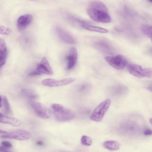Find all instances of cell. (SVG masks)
<instances>
[{
  "mask_svg": "<svg viewBox=\"0 0 152 152\" xmlns=\"http://www.w3.org/2000/svg\"><path fill=\"white\" fill-rule=\"evenodd\" d=\"M81 25L83 28L88 31L102 33H106L108 32L107 29L104 28L91 25L86 23L82 24Z\"/></svg>",
  "mask_w": 152,
  "mask_h": 152,
  "instance_id": "cell-16",
  "label": "cell"
},
{
  "mask_svg": "<svg viewBox=\"0 0 152 152\" xmlns=\"http://www.w3.org/2000/svg\"><path fill=\"white\" fill-rule=\"evenodd\" d=\"M120 145V144L118 142L114 140L106 141L103 143V146L104 148L111 151L119 149Z\"/></svg>",
  "mask_w": 152,
  "mask_h": 152,
  "instance_id": "cell-17",
  "label": "cell"
},
{
  "mask_svg": "<svg viewBox=\"0 0 152 152\" xmlns=\"http://www.w3.org/2000/svg\"><path fill=\"white\" fill-rule=\"evenodd\" d=\"M75 80V78L72 77L66 78L58 80L48 78L43 80L42 81V83L44 86L53 87L67 85L71 83Z\"/></svg>",
  "mask_w": 152,
  "mask_h": 152,
  "instance_id": "cell-10",
  "label": "cell"
},
{
  "mask_svg": "<svg viewBox=\"0 0 152 152\" xmlns=\"http://www.w3.org/2000/svg\"><path fill=\"white\" fill-rule=\"evenodd\" d=\"M11 32V29L9 28L0 25V34L4 35H9Z\"/></svg>",
  "mask_w": 152,
  "mask_h": 152,
  "instance_id": "cell-22",
  "label": "cell"
},
{
  "mask_svg": "<svg viewBox=\"0 0 152 152\" xmlns=\"http://www.w3.org/2000/svg\"><path fill=\"white\" fill-rule=\"evenodd\" d=\"M87 13L92 20L96 22L108 23L111 22V18L108 12L89 8Z\"/></svg>",
  "mask_w": 152,
  "mask_h": 152,
  "instance_id": "cell-5",
  "label": "cell"
},
{
  "mask_svg": "<svg viewBox=\"0 0 152 152\" xmlns=\"http://www.w3.org/2000/svg\"><path fill=\"white\" fill-rule=\"evenodd\" d=\"M0 123L9 124L15 127H18L21 124L20 121L18 119L8 117L0 113Z\"/></svg>",
  "mask_w": 152,
  "mask_h": 152,
  "instance_id": "cell-15",
  "label": "cell"
},
{
  "mask_svg": "<svg viewBox=\"0 0 152 152\" xmlns=\"http://www.w3.org/2000/svg\"><path fill=\"white\" fill-rule=\"evenodd\" d=\"M0 151L3 152H9L7 148L4 147L0 146Z\"/></svg>",
  "mask_w": 152,
  "mask_h": 152,
  "instance_id": "cell-27",
  "label": "cell"
},
{
  "mask_svg": "<svg viewBox=\"0 0 152 152\" xmlns=\"http://www.w3.org/2000/svg\"><path fill=\"white\" fill-rule=\"evenodd\" d=\"M1 143L3 146L7 148H10L12 146V144L8 141H2Z\"/></svg>",
  "mask_w": 152,
  "mask_h": 152,
  "instance_id": "cell-24",
  "label": "cell"
},
{
  "mask_svg": "<svg viewBox=\"0 0 152 152\" xmlns=\"http://www.w3.org/2000/svg\"><path fill=\"white\" fill-rule=\"evenodd\" d=\"M3 99L5 112L6 113H8L10 111V106L7 99L5 96H4Z\"/></svg>",
  "mask_w": 152,
  "mask_h": 152,
  "instance_id": "cell-23",
  "label": "cell"
},
{
  "mask_svg": "<svg viewBox=\"0 0 152 152\" xmlns=\"http://www.w3.org/2000/svg\"><path fill=\"white\" fill-rule=\"evenodd\" d=\"M31 137V134L30 132L22 129L16 130L1 136V138H12L20 140H28Z\"/></svg>",
  "mask_w": 152,
  "mask_h": 152,
  "instance_id": "cell-9",
  "label": "cell"
},
{
  "mask_svg": "<svg viewBox=\"0 0 152 152\" xmlns=\"http://www.w3.org/2000/svg\"><path fill=\"white\" fill-rule=\"evenodd\" d=\"M31 105L36 114L41 118L46 119L50 117L51 112L50 109L44 104L38 102L32 101Z\"/></svg>",
  "mask_w": 152,
  "mask_h": 152,
  "instance_id": "cell-8",
  "label": "cell"
},
{
  "mask_svg": "<svg viewBox=\"0 0 152 152\" xmlns=\"http://www.w3.org/2000/svg\"><path fill=\"white\" fill-rule=\"evenodd\" d=\"M143 134L145 136L151 135L152 134V130L149 128L145 129L143 131Z\"/></svg>",
  "mask_w": 152,
  "mask_h": 152,
  "instance_id": "cell-25",
  "label": "cell"
},
{
  "mask_svg": "<svg viewBox=\"0 0 152 152\" xmlns=\"http://www.w3.org/2000/svg\"><path fill=\"white\" fill-rule=\"evenodd\" d=\"M142 32L149 38L152 37V30L151 26L147 24H143L141 26Z\"/></svg>",
  "mask_w": 152,
  "mask_h": 152,
  "instance_id": "cell-20",
  "label": "cell"
},
{
  "mask_svg": "<svg viewBox=\"0 0 152 152\" xmlns=\"http://www.w3.org/2000/svg\"><path fill=\"white\" fill-rule=\"evenodd\" d=\"M128 72L134 76L138 78H150L152 77V71L151 68L143 67L136 64H130L128 65Z\"/></svg>",
  "mask_w": 152,
  "mask_h": 152,
  "instance_id": "cell-3",
  "label": "cell"
},
{
  "mask_svg": "<svg viewBox=\"0 0 152 152\" xmlns=\"http://www.w3.org/2000/svg\"><path fill=\"white\" fill-rule=\"evenodd\" d=\"M51 107L55 118L58 121H69L75 117L74 114L71 110L61 104L53 103Z\"/></svg>",
  "mask_w": 152,
  "mask_h": 152,
  "instance_id": "cell-1",
  "label": "cell"
},
{
  "mask_svg": "<svg viewBox=\"0 0 152 152\" xmlns=\"http://www.w3.org/2000/svg\"><path fill=\"white\" fill-rule=\"evenodd\" d=\"M6 59V58L0 56V68L5 64Z\"/></svg>",
  "mask_w": 152,
  "mask_h": 152,
  "instance_id": "cell-26",
  "label": "cell"
},
{
  "mask_svg": "<svg viewBox=\"0 0 152 152\" xmlns=\"http://www.w3.org/2000/svg\"><path fill=\"white\" fill-rule=\"evenodd\" d=\"M7 50L6 44L2 39H0V56L6 58Z\"/></svg>",
  "mask_w": 152,
  "mask_h": 152,
  "instance_id": "cell-19",
  "label": "cell"
},
{
  "mask_svg": "<svg viewBox=\"0 0 152 152\" xmlns=\"http://www.w3.org/2000/svg\"><path fill=\"white\" fill-rule=\"evenodd\" d=\"M111 102L110 99H107L99 104L91 114L90 118V119L97 122L101 121L108 109Z\"/></svg>",
  "mask_w": 152,
  "mask_h": 152,
  "instance_id": "cell-4",
  "label": "cell"
},
{
  "mask_svg": "<svg viewBox=\"0 0 152 152\" xmlns=\"http://www.w3.org/2000/svg\"><path fill=\"white\" fill-rule=\"evenodd\" d=\"M7 133V132L0 129V134H5Z\"/></svg>",
  "mask_w": 152,
  "mask_h": 152,
  "instance_id": "cell-28",
  "label": "cell"
},
{
  "mask_svg": "<svg viewBox=\"0 0 152 152\" xmlns=\"http://www.w3.org/2000/svg\"><path fill=\"white\" fill-rule=\"evenodd\" d=\"M31 0V1H34V0Z\"/></svg>",
  "mask_w": 152,
  "mask_h": 152,
  "instance_id": "cell-31",
  "label": "cell"
},
{
  "mask_svg": "<svg viewBox=\"0 0 152 152\" xmlns=\"http://www.w3.org/2000/svg\"><path fill=\"white\" fill-rule=\"evenodd\" d=\"M1 100H2L1 98V96L0 95V107H1V106H2Z\"/></svg>",
  "mask_w": 152,
  "mask_h": 152,
  "instance_id": "cell-29",
  "label": "cell"
},
{
  "mask_svg": "<svg viewBox=\"0 0 152 152\" xmlns=\"http://www.w3.org/2000/svg\"><path fill=\"white\" fill-rule=\"evenodd\" d=\"M56 31L59 37L64 42L70 44L75 43V41L73 37L65 30L60 27H57Z\"/></svg>",
  "mask_w": 152,
  "mask_h": 152,
  "instance_id": "cell-14",
  "label": "cell"
},
{
  "mask_svg": "<svg viewBox=\"0 0 152 152\" xmlns=\"http://www.w3.org/2000/svg\"><path fill=\"white\" fill-rule=\"evenodd\" d=\"M104 58L110 66L118 70L123 69L127 64V61L126 58L120 55L115 56H106Z\"/></svg>",
  "mask_w": 152,
  "mask_h": 152,
  "instance_id": "cell-6",
  "label": "cell"
},
{
  "mask_svg": "<svg viewBox=\"0 0 152 152\" xmlns=\"http://www.w3.org/2000/svg\"><path fill=\"white\" fill-rule=\"evenodd\" d=\"M81 142L83 145L89 146L92 144V141L91 139L88 136L83 135L81 138Z\"/></svg>",
  "mask_w": 152,
  "mask_h": 152,
  "instance_id": "cell-21",
  "label": "cell"
},
{
  "mask_svg": "<svg viewBox=\"0 0 152 152\" xmlns=\"http://www.w3.org/2000/svg\"><path fill=\"white\" fill-rule=\"evenodd\" d=\"M89 8L108 12V9L105 4L99 1L95 0L91 1L89 4Z\"/></svg>",
  "mask_w": 152,
  "mask_h": 152,
  "instance_id": "cell-18",
  "label": "cell"
},
{
  "mask_svg": "<svg viewBox=\"0 0 152 152\" xmlns=\"http://www.w3.org/2000/svg\"><path fill=\"white\" fill-rule=\"evenodd\" d=\"M32 16L30 14H25L20 16L17 21L18 30L21 31L26 28L30 23Z\"/></svg>",
  "mask_w": 152,
  "mask_h": 152,
  "instance_id": "cell-13",
  "label": "cell"
},
{
  "mask_svg": "<svg viewBox=\"0 0 152 152\" xmlns=\"http://www.w3.org/2000/svg\"><path fill=\"white\" fill-rule=\"evenodd\" d=\"M78 54L76 48L74 47L70 48L69 54L66 58L67 64L66 68L67 70L72 69L76 64Z\"/></svg>",
  "mask_w": 152,
  "mask_h": 152,
  "instance_id": "cell-12",
  "label": "cell"
},
{
  "mask_svg": "<svg viewBox=\"0 0 152 152\" xmlns=\"http://www.w3.org/2000/svg\"><path fill=\"white\" fill-rule=\"evenodd\" d=\"M53 74V70L50 66L47 58L43 57L39 64L37 65L36 70L30 73L28 75L32 76L42 74L52 75Z\"/></svg>",
  "mask_w": 152,
  "mask_h": 152,
  "instance_id": "cell-7",
  "label": "cell"
},
{
  "mask_svg": "<svg viewBox=\"0 0 152 152\" xmlns=\"http://www.w3.org/2000/svg\"><path fill=\"white\" fill-rule=\"evenodd\" d=\"M119 129L121 133L131 136L137 135L141 131L140 124L137 121L130 119L122 122L119 126Z\"/></svg>",
  "mask_w": 152,
  "mask_h": 152,
  "instance_id": "cell-2",
  "label": "cell"
},
{
  "mask_svg": "<svg viewBox=\"0 0 152 152\" xmlns=\"http://www.w3.org/2000/svg\"><path fill=\"white\" fill-rule=\"evenodd\" d=\"M150 2H151L152 0H148Z\"/></svg>",
  "mask_w": 152,
  "mask_h": 152,
  "instance_id": "cell-30",
  "label": "cell"
},
{
  "mask_svg": "<svg viewBox=\"0 0 152 152\" xmlns=\"http://www.w3.org/2000/svg\"><path fill=\"white\" fill-rule=\"evenodd\" d=\"M128 92L127 88L123 85H117L112 86L109 88L108 92L112 96L122 97L126 95Z\"/></svg>",
  "mask_w": 152,
  "mask_h": 152,
  "instance_id": "cell-11",
  "label": "cell"
}]
</instances>
